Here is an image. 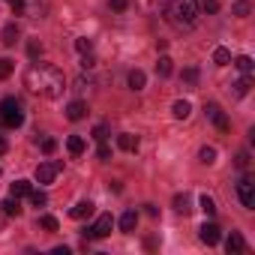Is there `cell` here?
Instances as JSON below:
<instances>
[{
	"label": "cell",
	"instance_id": "1",
	"mask_svg": "<svg viewBox=\"0 0 255 255\" xmlns=\"http://www.w3.org/2000/svg\"><path fill=\"white\" fill-rule=\"evenodd\" d=\"M24 84L39 93V96H48V99H57L66 87H63V72L51 63H33L24 75Z\"/></svg>",
	"mask_w": 255,
	"mask_h": 255
},
{
	"label": "cell",
	"instance_id": "2",
	"mask_svg": "<svg viewBox=\"0 0 255 255\" xmlns=\"http://www.w3.org/2000/svg\"><path fill=\"white\" fill-rule=\"evenodd\" d=\"M165 15H168V21L174 24V27H192L195 21H198V0H171L168 3V9H165Z\"/></svg>",
	"mask_w": 255,
	"mask_h": 255
},
{
	"label": "cell",
	"instance_id": "3",
	"mask_svg": "<svg viewBox=\"0 0 255 255\" xmlns=\"http://www.w3.org/2000/svg\"><path fill=\"white\" fill-rule=\"evenodd\" d=\"M0 123L9 126V129H15V126L24 123V111H21V102H18L15 96L0 99Z\"/></svg>",
	"mask_w": 255,
	"mask_h": 255
},
{
	"label": "cell",
	"instance_id": "4",
	"mask_svg": "<svg viewBox=\"0 0 255 255\" xmlns=\"http://www.w3.org/2000/svg\"><path fill=\"white\" fill-rule=\"evenodd\" d=\"M237 198H240V204H243L246 210H255V180H252L249 174L240 177V183H237Z\"/></svg>",
	"mask_w": 255,
	"mask_h": 255
},
{
	"label": "cell",
	"instance_id": "5",
	"mask_svg": "<svg viewBox=\"0 0 255 255\" xmlns=\"http://www.w3.org/2000/svg\"><path fill=\"white\" fill-rule=\"evenodd\" d=\"M111 228H114V219H111V213H102L90 228H84V237H93V240H99V237H108L111 234Z\"/></svg>",
	"mask_w": 255,
	"mask_h": 255
},
{
	"label": "cell",
	"instance_id": "6",
	"mask_svg": "<svg viewBox=\"0 0 255 255\" xmlns=\"http://www.w3.org/2000/svg\"><path fill=\"white\" fill-rule=\"evenodd\" d=\"M204 114L213 120V126H216L219 132H228V129H231V120L225 117V111H222L216 102H207V105H204Z\"/></svg>",
	"mask_w": 255,
	"mask_h": 255
},
{
	"label": "cell",
	"instance_id": "7",
	"mask_svg": "<svg viewBox=\"0 0 255 255\" xmlns=\"http://www.w3.org/2000/svg\"><path fill=\"white\" fill-rule=\"evenodd\" d=\"M198 237H201V243L216 246V243H219V237H222V231H219V225H216V222H204V225L198 228Z\"/></svg>",
	"mask_w": 255,
	"mask_h": 255
},
{
	"label": "cell",
	"instance_id": "8",
	"mask_svg": "<svg viewBox=\"0 0 255 255\" xmlns=\"http://www.w3.org/2000/svg\"><path fill=\"white\" fill-rule=\"evenodd\" d=\"M57 174H60V162H42V165L36 168V180H39V183H51Z\"/></svg>",
	"mask_w": 255,
	"mask_h": 255
},
{
	"label": "cell",
	"instance_id": "9",
	"mask_svg": "<svg viewBox=\"0 0 255 255\" xmlns=\"http://www.w3.org/2000/svg\"><path fill=\"white\" fill-rule=\"evenodd\" d=\"M225 249H228V255L246 252V240H243V234H240V231H231V237L225 240Z\"/></svg>",
	"mask_w": 255,
	"mask_h": 255
},
{
	"label": "cell",
	"instance_id": "10",
	"mask_svg": "<svg viewBox=\"0 0 255 255\" xmlns=\"http://www.w3.org/2000/svg\"><path fill=\"white\" fill-rule=\"evenodd\" d=\"M135 225H138V213H135V210H126V213L120 216V231H123V234H132Z\"/></svg>",
	"mask_w": 255,
	"mask_h": 255
},
{
	"label": "cell",
	"instance_id": "11",
	"mask_svg": "<svg viewBox=\"0 0 255 255\" xmlns=\"http://www.w3.org/2000/svg\"><path fill=\"white\" fill-rule=\"evenodd\" d=\"M117 147H120V150H126V153L138 150V135H132V132H123V135H117Z\"/></svg>",
	"mask_w": 255,
	"mask_h": 255
},
{
	"label": "cell",
	"instance_id": "12",
	"mask_svg": "<svg viewBox=\"0 0 255 255\" xmlns=\"http://www.w3.org/2000/svg\"><path fill=\"white\" fill-rule=\"evenodd\" d=\"M84 114H87V105H84L81 99H75V102L66 105V117H69V120H81Z\"/></svg>",
	"mask_w": 255,
	"mask_h": 255
},
{
	"label": "cell",
	"instance_id": "13",
	"mask_svg": "<svg viewBox=\"0 0 255 255\" xmlns=\"http://www.w3.org/2000/svg\"><path fill=\"white\" fill-rule=\"evenodd\" d=\"M90 213H93V201H78V204L69 210V216H72V219H87Z\"/></svg>",
	"mask_w": 255,
	"mask_h": 255
},
{
	"label": "cell",
	"instance_id": "14",
	"mask_svg": "<svg viewBox=\"0 0 255 255\" xmlns=\"http://www.w3.org/2000/svg\"><path fill=\"white\" fill-rule=\"evenodd\" d=\"M18 36H21V33H18V27H15V24H6L3 30H0V42H3V45H15V42H18Z\"/></svg>",
	"mask_w": 255,
	"mask_h": 255
},
{
	"label": "cell",
	"instance_id": "15",
	"mask_svg": "<svg viewBox=\"0 0 255 255\" xmlns=\"http://www.w3.org/2000/svg\"><path fill=\"white\" fill-rule=\"evenodd\" d=\"M30 189H33L30 180H15V183L9 186V195H12V198H21V195H30Z\"/></svg>",
	"mask_w": 255,
	"mask_h": 255
},
{
	"label": "cell",
	"instance_id": "16",
	"mask_svg": "<svg viewBox=\"0 0 255 255\" xmlns=\"http://www.w3.org/2000/svg\"><path fill=\"white\" fill-rule=\"evenodd\" d=\"M171 111H174V117H177V120H186V117H189V111H192V105H189L186 99H177V102L171 105Z\"/></svg>",
	"mask_w": 255,
	"mask_h": 255
},
{
	"label": "cell",
	"instance_id": "17",
	"mask_svg": "<svg viewBox=\"0 0 255 255\" xmlns=\"http://www.w3.org/2000/svg\"><path fill=\"white\" fill-rule=\"evenodd\" d=\"M0 210H3L6 216H18V213H21V204H18V198H12V195H9L3 204H0Z\"/></svg>",
	"mask_w": 255,
	"mask_h": 255
},
{
	"label": "cell",
	"instance_id": "18",
	"mask_svg": "<svg viewBox=\"0 0 255 255\" xmlns=\"http://www.w3.org/2000/svg\"><path fill=\"white\" fill-rule=\"evenodd\" d=\"M156 72H159V75H162V78H168V75H171V72H174V60H171V57H165V54H162V57H159V63H156Z\"/></svg>",
	"mask_w": 255,
	"mask_h": 255
},
{
	"label": "cell",
	"instance_id": "19",
	"mask_svg": "<svg viewBox=\"0 0 255 255\" xmlns=\"http://www.w3.org/2000/svg\"><path fill=\"white\" fill-rule=\"evenodd\" d=\"M66 147H69L72 156H78V153H84V138H81V135H69V138H66Z\"/></svg>",
	"mask_w": 255,
	"mask_h": 255
},
{
	"label": "cell",
	"instance_id": "20",
	"mask_svg": "<svg viewBox=\"0 0 255 255\" xmlns=\"http://www.w3.org/2000/svg\"><path fill=\"white\" fill-rule=\"evenodd\" d=\"M174 210L183 213V216L192 213V207H189V195H186V192H183V195H174Z\"/></svg>",
	"mask_w": 255,
	"mask_h": 255
},
{
	"label": "cell",
	"instance_id": "21",
	"mask_svg": "<svg viewBox=\"0 0 255 255\" xmlns=\"http://www.w3.org/2000/svg\"><path fill=\"white\" fill-rule=\"evenodd\" d=\"M213 63H216V66H228V63H231V51H228V48H216V51H213Z\"/></svg>",
	"mask_w": 255,
	"mask_h": 255
},
{
	"label": "cell",
	"instance_id": "22",
	"mask_svg": "<svg viewBox=\"0 0 255 255\" xmlns=\"http://www.w3.org/2000/svg\"><path fill=\"white\" fill-rule=\"evenodd\" d=\"M180 78H183V84H186V87H198V69H195V66L183 69V75H180Z\"/></svg>",
	"mask_w": 255,
	"mask_h": 255
},
{
	"label": "cell",
	"instance_id": "23",
	"mask_svg": "<svg viewBox=\"0 0 255 255\" xmlns=\"http://www.w3.org/2000/svg\"><path fill=\"white\" fill-rule=\"evenodd\" d=\"M144 81H147V78H144V72H141V69H132V72H129V87H132V90H141V87H144Z\"/></svg>",
	"mask_w": 255,
	"mask_h": 255
},
{
	"label": "cell",
	"instance_id": "24",
	"mask_svg": "<svg viewBox=\"0 0 255 255\" xmlns=\"http://www.w3.org/2000/svg\"><path fill=\"white\" fill-rule=\"evenodd\" d=\"M249 87H252V75H243V78L234 84V96H246V93H249Z\"/></svg>",
	"mask_w": 255,
	"mask_h": 255
},
{
	"label": "cell",
	"instance_id": "25",
	"mask_svg": "<svg viewBox=\"0 0 255 255\" xmlns=\"http://www.w3.org/2000/svg\"><path fill=\"white\" fill-rule=\"evenodd\" d=\"M30 204H33V207H45V204H48V195H45L42 189H30Z\"/></svg>",
	"mask_w": 255,
	"mask_h": 255
},
{
	"label": "cell",
	"instance_id": "26",
	"mask_svg": "<svg viewBox=\"0 0 255 255\" xmlns=\"http://www.w3.org/2000/svg\"><path fill=\"white\" fill-rule=\"evenodd\" d=\"M234 66H237L243 75H252V66H255V63H252V57H237V60H234Z\"/></svg>",
	"mask_w": 255,
	"mask_h": 255
},
{
	"label": "cell",
	"instance_id": "27",
	"mask_svg": "<svg viewBox=\"0 0 255 255\" xmlns=\"http://www.w3.org/2000/svg\"><path fill=\"white\" fill-rule=\"evenodd\" d=\"M198 159H201L204 165H213V162H216V150H213V147H201V150H198Z\"/></svg>",
	"mask_w": 255,
	"mask_h": 255
},
{
	"label": "cell",
	"instance_id": "28",
	"mask_svg": "<svg viewBox=\"0 0 255 255\" xmlns=\"http://www.w3.org/2000/svg\"><path fill=\"white\" fill-rule=\"evenodd\" d=\"M201 210H204V216H216V204H213V198L210 195H201Z\"/></svg>",
	"mask_w": 255,
	"mask_h": 255
},
{
	"label": "cell",
	"instance_id": "29",
	"mask_svg": "<svg viewBox=\"0 0 255 255\" xmlns=\"http://www.w3.org/2000/svg\"><path fill=\"white\" fill-rule=\"evenodd\" d=\"M234 165H237L240 171H249V165H252V159H249V153H246V150H240V153H237V159H234Z\"/></svg>",
	"mask_w": 255,
	"mask_h": 255
},
{
	"label": "cell",
	"instance_id": "30",
	"mask_svg": "<svg viewBox=\"0 0 255 255\" xmlns=\"http://www.w3.org/2000/svg\"><path fill=\"white\" fill-rule=\"evenodd\" d=\"M12 69H15V66H12V60L0 57V78H9V75H12Z\"/></svg>",
	"mask_w": 255,
	"mask_h": 255
},
{
	"label": "cell",
	"instance_id": "31",
	"mask_svg": "<svg viewBox=\"0 0 255 255\" xmlns=\"http://www.w3.org/2000/svg\"><path fill=\"white\" fill-rule=\"evenodd\" d=\"M75 48H78L81 54H87V51L93 48V39H87V36H78V39H75Z\"/></svg>",
	"mask_w": 255,
	"mask_h": 255
},
{
	"label": "cell",
	"instance_id": "32",
	"mask_svg": "<svg viewBox=\"0 0 255 255\" xmlns=\"http://www.w3.org/2000/svg\"><path fill=\"white\" fill-rule=\"evenodd\" d=\"M39 225H42L45 231H57V228H60V222H57L54 216H42V219H39Z\"/></svg>",
	"mask_w": 255,
	"mask_h": 255
},
{
	"label": "cell",
	"instance_id": "33",
	"mask_svg": "<svg viewBox=\"0 0 255 255\" xmlns=\"http://www.w3.org/2000/svg\"><path fill=\"white\" fill-rule=\"evenodd\" d=\"M234 15H237V18H246V15H249V3H246V0L234 3Z\"/></svg>",
	"mask_w": 255,
	"mask_h": 255
},
{
	"label": "cell",
	"instance_id": "34",
	"mask_svg": "<svg viewBox=\"0 0 255 255\" xmlns=\"http://www.w3.org/2000/svg\"><path fill=\"white\" fill-rule=\"evenodd\" d=\"M27 54H30V57H39V54H42V42L30 39V42H27Z\"/></svg>",
	"mask_w": 255,
	"mask_h": 255
},
{
	"label": "cell",
	"instance_id": "35",
	"mask_svg": "<svg viewBox=\"0 0 255 255\" xmlns=\"http://www.w3.org/2000/svg\"><path fill=\"white\" fill-rule=\"evenodd\" d=\"M54 150H57V141H54V138H42V153H48V156H51Z\"/></svg>",
	"mask_w": 255,
	"mask_h": 255
},
{
	"label": "cell",
	"instance_id": "36",
	"mask_svg": "<svg viewBox=\"0 0 255 255\" xmlns=\"http://www.w3.org/2000/svg\"><path fill=\"white\" fill-rule=\"evenodd\" d=\"M105 135H108V126H105V123H99L96 129H93V138H96V141H105Z\"/></svg>",
	"mask_w": 255,
	"mask_h": 255
},
{
	"label": "cell",
	"instance_id": "37",
	"mask_svg": "<svg viewBox=\"0 0 255 255\" xmlns=\"http://www.w3.org/2000/svg\"><path fill=\"white\" fill-rule=\"evenodd\" d=\"M96 156H99L102 162H105V159H111V147H108V144L102 141V144H99V150H96Z\"/></svg>",
	"mask_w": 255,
	"mask_h": 255
},
{
	"label": "cell",
	"instance_id": "38",
	"mask_svg": "<svg viewBox=\"0 0 255 255\" xmlns=\"http://www.w3.org/2000/svg\"><path fill=\"white\" fill-rule=\"evenodd\" d=\"M6 3L12 6V12H15V15H24V0H6Z\"/></svg>",
	"mask_w": 255,
	"mask_h": 255
},
{
	"label": "cell",
	"instance_id": "39",
	"mask_svg": "<svg viewBox=\"0 0 255 255\" xmlns=\"http://www.w3.org/2000/svg\"><path fill=\"white\" fill-rule=\"evenodd\" d=\"M111 3V9H117V12H123L126 6H129V0H108Z\"/></svg>",
	"mask_w": 255,
	"mask_h": 255
},
{
	"label": "cell",
	"instance_id": "40",
	"mask_svg": "<svg viewBox=\"0 0 255 255\" xmlns=\"http://www.w3.org/2000/svg\"><path fill=\"white\" fill-rule=\"evenodd\" d=\"M204 9L207 12H219V0H204Z\"/></svg>",
	"mask_w": 255,
	"mask_h": 255
},
{
	"label": "cell",
	"instance_id": "41",
	"mask_svg": "<svg viewBox=\"0 0 255 255\" xmlns=\"http://www.w3.org/2000/svg\"><path fill=\"white\" fill-rule=\"evenodd\" d=\"M93 63H96V60H93V57H90V51H87V54H84V57H81V66H84V69H90V66H93Z\"/></svg>",
	"mask_w": 255,
	"mask_h": 255
},
{
	"label": "cell",
	"instance_id": "42",
	"mask_svg": "<svg viewBox=\"0 0 255 255\" xmlns=\"http://www.w3.org/2000/svg\"><path fill=\"white\" fill-rule=\"evenodd\" d=\"M3 153H6V141H3V138H0V156H3Z\"/></svg>",
	"mask_w": 255,
	"mask_h": 255
},
{
	"label": "cell",
	"instance_id": "43",
	"mask_svg": "<svg viewBox=\"0 0 255 255\" xmlns=\"http://www.w3.org/2000/svg\"><path fill=\"white\" fill-rule=\"evenodd\" d=\"M3 219H6V213H3V210H0V228H3Z\"/></svg>",
	"mask_w": 255,
	"mask_h": 255
}]
</instances>
